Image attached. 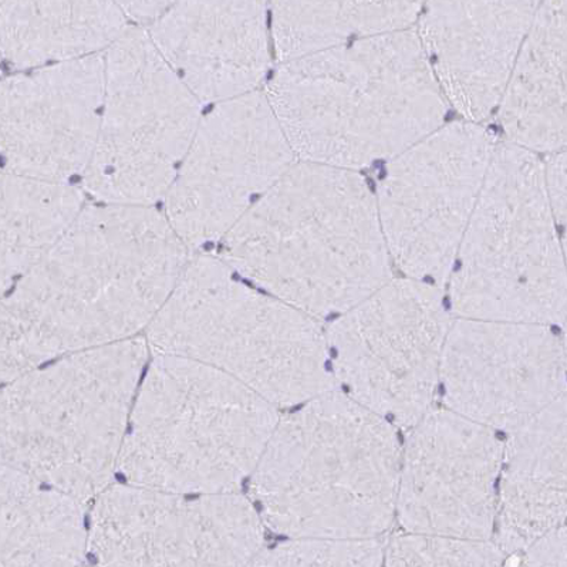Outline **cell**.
I'll list each match as a JSON object with an SVG mask.
<instances>
[{"instance_id":"obj_15","label":"cell","mask_w":567,"mask_h":567,"mask_svg":"<svg viewBox=\"0 0 567 567\" xmlns=\"http://www.w3.org/2000/svg\"><path fill=\"white\" fill-rule=\"evenodd\" d=\"M440 384L446 410L511 433L567 393L560 338L549 326L456 319Z\"/></svg>"},{"instance_id":"obj_29","label":"cell","mask_w":567,"mask_h":567,"mask_svg":"<svg viewBox=\"0 0 567 567\" xmlns=\"http://www.w3.org/2000/svg\"><path fill=\"white\" fill-rule=\"evenodd\" d=\"M133 27L148 29L162 19L173 2H118Z\"/></svg>"},{"instance_id":"obj_10","label":"cell","mask_w":567,"mask_h":567,"mask_svg":"<svg viewBox=\"0 0 567 567\" xmlns=\"http://www.w3.org/2000/svg\"><path fill=\"white\" fill-rule=\"evenodd\" d=\"M451 320L436 286L391 280L326 330L344 393L395 429L433 410Z\"/></svg>"},{"instance_id":"obj_7","label":"cell","mask_w":567,"mask_h":567,"mask_svg":"<svg viewBox=\"0 0 567 567\" xmlns=\"http://www.w3.org/2000/svg\"><path fill=\"white\" fill-rule=\"evenodd\" d=\"M278 410L209 365L155 353L135 398L120 471L144 488L235 492L262 458Z\"/></svg>"},{"instance_id":"obj_11","label":"cell","mask_w":567,"mask_h":567,"mask_svg":"<svg viewBox=\"0 0 567 567\" xmlns=\"http://www.w3.org/2000/svg\"><path fill=\"white\" fill-rule=\"evenodd\" d=\"M495 147L481 125L451 123L391 159L375 203L406 278L436 286L450 278Z\"/></svg>"},{"instance_id":"obj_19","label":"cell","mask_w":567,"mask_h":567,"mask_svg":"<svg viewBox=\"0 0 567 567\" xmlns=\"http://www.w3.org/2000/svg\"><path fill=\"white\" fill-rule=\"evenodd\" d=\"M566 524L567 393L504 444L494 542L509 558Z\"/></svg>"},{"instance_id":"obj_8","label":"cell","mask_w":567,"mask_h":567,"mask_svg":"<svg viewBox=\"0 0 567 567\" xmlns=\"http://www.w3.org/2000/svg\"><path fill=\"white\" fill-rule=\"evenodd\" d=\"M449 280L458 319L565 322L567 266L538 155L496 144Z\"/></svg>"},{"instance_id":"obj_13","label":"cell","mask_w":567,"mask_h":567,"mask_svg":"<svg viewBox=\"0 0 567 567\" xmlns=\"http://www.w3.org/2000/svg\"><path fill=\"white\" fill-rule=\"evenodd\" d=\"M262 549L264 519L237 492L110 486L90 519L100 567H246Z\"/></svg>"},{"instance_id":"obj_20","label":"cell","mask_w":567,"mask_h":567,"mask_svg":"<svg viewBox=\"0 0 567 567\" xmlns=\"http://www.w3.org/2000/svg\"><path fill=\"white\" fill-rule=\"evenodd\" d=\"M499 120L508 143L530 153L567 150V2L539 3Z\"/></svg>"},{"instance_id":"obj_27","label":"cell","mask_w":567,"mask_h":567,"mask_svg":"<svg viewBox=\"0 0 567 567\" xmlns=\"http://www.w3.org/2000/svg\"><path fill=\"white\" fill-rule=\"evenodd\" d=\"M545 173L551 213L567 266V150L551 155L545 163Z\"/></svg>"},{"instance_id":"obj_24","label":"cell","mask_w":567,"mask_h":567,"mask_svg":"<svg viewBox=\"0 0 567 567\" xmlns=\"http://www.w3.org/2000/svg\"><path fill=\"white\" fill-rule=\"evenodd\" d=\"M270 39L279 63L312 56L355 40L401 32L420 17L416 2H275Z\"/></svg>"},{"instance_id":"obj_23","label":"cell","mask_w":567,"mask_h":567,"mask_svg":"<svg viewBox=\"0 0 567 567\" xmlns=\"http://www.w3.org/2000/svg\"><path fill=\"white\" fill-rule=\"evenodd\" d=\"M84 189L2 173L0 280L7 290L56 246L83 213Z\"/></svg>"},{"instance_id":"obj_2","label":"cell","mask_w":567,"mask_h":567,"mask_svg":"<svg viewBox=\"0 0 567 567\" xmlns=\"http://www.w3.org/2000/svg\"><path fill=\"white\" fill-rule=\"evenodd\" d=\"M225 264L313 316L343 315L391 282L378 203L354 171L298 162L218 245Z\"/></svg>"},{"instance_id":"obj_26","label":"cell","mask_w":567,"mask_h":567,"mask_svg":"<svg viewBox=\"0 0 567 567\" xmlns=\"http://www.w3.org/2000/svg\"><path fill=\"white\" fill-rule=\"evenodd\" d=\"M385 539H288L262 549L246 567H381Z\"/></svg>"},{"instance_id":"obj_31","label":"cell","mask_w":567,"mask_h":567,"mask_svg":"<svg viewBox=\"0 0 567 567\" xmlns=\"http://www.w3.org/2000/svg\"><path fill=\"white\" fill-rule=\"evenodd\" d=\"M97 567H100V566H97Z\"/></svg>"},{"instance_id":"obj_9","label":"cell","mask_w":567,"mask_h":567,"mask_svg":"<svg viewBox=\"0 0 567 567\" xmlns=\"http://www.w3.org/2000/svg\"><path fill=\"white\" fill-rule=\"evenodd\" d=\"M104 62L102 123L84 193L95 203L155 207L188 153L204 105L143 28H130Z\"/></svg>"},{"instance_id":"obj_6","label":"cell","mask_w":567,"mask_h":567,"mask_svg":"<svg viewBox=\"0 0 567 567\" xmlns=\"http://www.w3.org/2000/svg\"><path fill=\"white\" fill-rule=\"evenodd\" d=\"M147 339L64 355L7 381L0 404L2 466L97 499L120 468Z\"/></svg>"},{"instance_id":"obj_21","label":"cell","mask_w":567,"mask_h":567,"mask_svg":"<svg viewBox=\"0 0 567 567\" xmlns=\"http://www.w3.org/2000/svg\"><path fill=\"white\" fill-rule=\"evenodd\" d=\"M132 27L115 2L0 3V50L17 72L99 56Z\"/></svg>"},{"instance_id":"obj_5","label":"cell","mask_w":567,"mask_h":567,"mask_svg":"<svg viewBox=\"0 0 567 567\" xmlns=\"http://www.w3.org/2000/svg\"><path fill=\"white\" fill-rule=\"evenodd\" d=\"M147 343L209 365L278 409L339 385L319 319L256 288L214 252L193 255Z\"/></svg>"},{"instance_id":"obj_16","label":"cell","mask_w":567,"mask_h":567,"mask_svg":"<svg viewBox=\"0 0 567 567\" xmlns=\"http://www.w3.org/2000/svg\"><path fill=\"white\" fill-rule=\"evenodd\" d=\"M104 84V54L4 78L2 173L54 183L83 179L102 123Z\"/></svg>"},{"instance_id":"obj_12","label":"cell","mask_w":567,"mask_h":567,"mask_svg":"<svg viewBox=\"0 0 567 567\" xmlns=\"http://www.w3.org/2000/svg\"><path fill=\"white\" fill-rule=\"evenodd\" d=\"M296 163L264 90L210 105L165 195V217L190 252L218 248Z\"/></svg>"},{"instance_id":"obj_30","label":"cell","mask_w":567,"mask_h":567,"mask_svg":"<svg viewBox=\"0 0 567 567\" xmlns=\"http://www.w3.org/2000/svg\"><path fill=\"white\" fill-rule=\"evenodd\" d=\"M560 343H561V350H564V359H565V365H566V373H567V318L564 322V333L560 336Z\"/></svg>"},{"instance_id":"obj_22","label":"cell","mask_w":567,"mask_h":567,"mask_svg":"<svg viewBox=\"0 0 567 567\" xmlns=\"http://www.w3.org/2000/svg\"><path fill=\"white\" fill-rule=\"evenodd\" d=\"M0 567H82L90 550L84 504L2 466Z\"/></svg>"},{"instance_id":"obj_25","label":"cell","mask_w":567,"mask_h":567,"mask_svg":"<svg viewBox=\"0 0 567 567\" xmlns=\"http://www.w3.org/2000/svg\"><path fill=\"white\" fill-rule=\"evenodd\" d=\"M508 556L494 540L403 534L385 540L381 567H506Z\"/></svg>"},{"instance_id":"obj_14","label":"cell","mask_w":567,"mask_h":567,"mask_svg":"<svg viewBox=\"0 0 567 567\" xmlns=\"http://www.w3.org/2000/svg\"><path fill=\"white\" fill-rule=\"evenodd\" d=\"M504 443L450 410L410 429L401 455L395 519L409 534L494 540Z\"/></svg>"},{"instance_id":"obj_1","label":"cell","mask_w":567,"mask_h":567,"mask_svg":"<svg viewBox=\"0 0 567 567\" xmlns=\"http://www.w3.org/2000/svg\"><path fill=\"white\" fill-rule=\"evenodd\" d=\"M193 255L157 207L85 205L63 239L3 292V381L138 338Z\"/></svg>"},{"instance_id":"obj_28","label":"cell","mask_w":567,"mask_h":567,"mask_svg":"<svg viewBox=\"0 0 567 567\" xmlns=\"http://www.w3.org/2000/svg\"><path fill=\"white\" fill-rule=\"evenodd\" d=\"M518 567H567V524L522 551Z\"/></svg>"},{"instance_id":"obj_4","label":"cell","mask_w":567,"mask_h":567,"mask_svg":"<svg viewBox=\"0 0 567 567\" xmlns=\"http://www.w3.org/2000/svg\"><path fill=\"white\" fill-rule=\"evenodd\" d=\"M403 445L383 416L333 390L280 416L252 480L264 524L288 539L384 538Z\"/></svg>"},{"instance_id":"obj_3","label":"cell","mask_w":567,"mask_h":567,"mask_svg":"<svg viewBox=\"0 0 567 567\" xmlns=\"http://www.w3.org/2000/svg\"><path fill=\"white\" fill-rule=\"evenodd\" d=\"M264 92L298 162L349 171L399 157L449 109L411 29L279 63Z\"/></svg>"},{"instance_id":"obj_17","label":"cell","mask_w":567,"mask_h":567,"mask_svg":"<svg viewBox=\"0 0 567 567\" xmlns=\"http://www.w3.org/2000/svg\"><path fill=\"white\" fill-rule=\"evenodd\" d=\"M539 3H431L419 37L446 102L470 123L504 100Z\"/></svg>"},{"instance_id":"obj_18","label":"cell","mask_w":567,"mask_h":567,"mask_svg":"<svg viewBox=\"0 0 567 567\" xmlns=\"http://www.w3.org/2000/svg\"><path fill=\"white\" fill-rule=\"evenodd\" d=\"M145 30L203 105L259 92L268 78L272 62L268 3H174Z\"/></svg>"}]
</instances>
